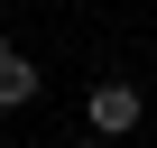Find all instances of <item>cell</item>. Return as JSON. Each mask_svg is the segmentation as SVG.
Here are the masks:
<instances>
[{"instance_id": "cell-2", "label": "cell", "mask_w": 157, "mask_h": 148, "mask_svg": "<svg viewBox=\"0 0 157 148\" xmlns=\"http://www.w3.org/2000/svg\"><path fill=\"white\" fill-rule=\"evenodd\" d=\"M37 93H46V74H37L28 56H10V65H0V111H28Z\"/></svg>"}, {"instance_id": "cell-3", "label": "cell", "mask_w": 157, "mask_h": 148, "mask_svg": "<svg viewBox=\"0 0 157 148\" xmlns=\"http://www.w3.org/2000/svg\"><path fill=\"white\" fill-rule=\"evenodd\" d=\"M10 56H19V46H10V28H0V65H10Z\"/></svg>"}, {"instance_id": "cell-1", "label": "cell", "mask_w": 157, "mask_h": 148, "mask_svg": "<svg viewBox=\"0 0 157 148\" xmlns=\"http://www.w3.org/2000/svg\"><path fill=\"white\" fill-rule=\"evenodd\" d=\"M139 120H148V93L129 84V74H93V84H83V130H93L102 148H111V139H129Z\"/></svg>"}, {"instance_id": "cell-4", "label": "cell", "mask_w": 157, "mask_h": 148, "mask_svg": "<svg viewBox=\"0 0 157 148\" xmlns=\"http://www.w3.org/2000/svg\"><path fill=\"white\" fill-rule=\"evenodd\" d=\"M74 148H102V139H93V130H83V139H74Z\"/></svg>"}]
</instances>
